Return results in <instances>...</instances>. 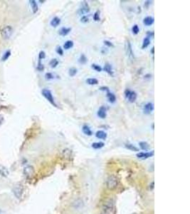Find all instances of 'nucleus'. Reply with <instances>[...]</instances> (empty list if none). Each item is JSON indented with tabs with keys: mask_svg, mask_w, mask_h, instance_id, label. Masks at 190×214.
Here are the masks:
<instances>
[{
	"mask_svg": "<svg viewBox=\"0 0 190 214\" xmlns=\"http://www.w3.org/2000/svg\"><path fill=\"white\" fill-rule=\"evenodd\" d=\"M119 184L118 178H117L116 176L115 175H110L107 178V181H106V186L109 190H115Z\"/></svg>",
	"mask_w": 190,
	"mask_h": 214,
	"instance_id": "obj_1",
	"label": "nucleus"
},
{
	"mask_svg": "<svg viewBox=\"0 0 190 214\" xmlns=\"http://www.w3.org/2000/svg\"><path fill=\"white\" fill-rule=\"evenodd\" d=\"M73 42L71 41V40H68V41H66L64 43V49H71L72 47L73 46Z\"/></svg>",
	"mask_w": 190,
	"mask_h": 214,
	"instance_id": "obj_22",
	"label": "nucleus"
},
{
	"mask_svg": "<svg viewBox=\"0 0 190 214\" xmlns=\"http://www.w3.org/2000/svg\"><path fill=\"white\" fill-rule=\"evenodd\" d=\"M90 7L86 1H82L80 2V7L78 9V14H85L90 12Z\"/></svg>",
	"mask_w": 190,
	"mask_h": 214,
	"instance_id": "obj_6",
	"label": "nucleus"
},
{
	"mask_svg": "<svg viewBox=\"0 0 190 214\" xmlns=\"http://www.w3.org/2000/svg\"><path fill=\"white\" fill-rule=\"evenodd\" d=\"M59 61H58L57 59H51V61H50L49 62V65L51 66V68H56V66H58V64H59Z\"/></svg>",
	"mask_w": 190,
	"mask_h": 214,
	"instance_id": "obj_28",
	"label": "nucleus"
},
{
	"mask_svg": "<svg viewBox=\"0 0 190 214\" xmlns=\"http://www.w3.org/2000/svg\"><path fill=\"white\" fill-rule=\"evenodd\" d=\"M96 137L99 139L105 140L107 138V134L103 131H98L96 134Z\"/></svg>",
	"mask_w": 190,
	"mask_h": 214,
	"instance_id": "obj_19",
	"label": "nucleus"
},
{
	"mask_svg": "<svg viewBox=\"0 0 190 214\" xmlns=\"http://www.w3.org/2000/svg\"><path fill=\"white\" fill-rule=\"evenodd\" d=\"M0 212H1V211H0Z\"/></svg>",
	"mask_w": 190,
	"mask_h": 214,
	"instance_id": "obj_46",
	"label": "nucleus"
},
{
	"mask_svg": "<svg viewBox=\"0 0 190 214\" xmlns=\"http://www.w3.org/2000/svg\"><path fill=\"white\" fill-rule=\"evenodd\" d=\"M97 116L100 119H104L107 116V110L104 106H101L97 111Z\"/></svg>",
	"mask_w": 190,
	"mask_h": 214,
	"instance_id": "obj_10",
	"label": "nucleus"
},
{
	"mask_svg": "<svg viewBox=\"0 0 190 214\" xmlns=\"http://www.w3.org/2000/svg\"><path fill=\"white\" fill-rule=\"evenodd\" d=\"M29 4L31 6V9H32V11H33L34 14H35V13H36L37 12H38V5H37V3L36 1H34V0H30Z\"/></svg>",
	"mask_w": 190,
	"mask_h": 214,
	"instance_id": "obj_20",
	"label": "nucleus"
},
{
	"mask_svg": "<svg viewBox=\"0 0 190 214\" xmlns=\"http://www.w3.org/2000/svg\"><path fill=\"white\" fill-rule=\"evenodd\" d=\"M154 111V104L151 102H148L144 106L143 108V113L146 115L150 114Z\"/></svg>",
	"mask_w": 190,
	"mask_h": 214,
	"instance_id": "obj_8",
	"label": "nucleus"
},
{
	"mask_svg": "<svg viewBox=\"0 0 190 214\" xmlns=\"http://www.w3.org/2000/svg\"><path fill=\"white\" fill-rule=\"evenodd\" d=\"M41 94H42L43 96L44 97V98L46 99L51 105H53V106L55 107H58L55 100H54V96H53L52 93H51V92L49 90V89H43V90L41 91Z\"/></svg>",
	"mask_w": 190,
	"mask_h": 214,
	"instance_id": "obj_2",
	"label": "nucleus"
},
{
	"mask_svg": "<svg viewBox=\"0 0 190 214\" xmlns=\"http://www.w3.org/2000/svg\"><path fill=\"white\" fill-rule=\"evenodd\" d=\"M93 19H94L96 22H98V21H100L101 18H100V12H99V11H97V12H95V14H93Z\"/></svg>",
	"mask_w": 190,
	"mask_h": 214,
	"instance_id": "obj_34",
	"label": "nucleus"
},
{
	"mask_svg": "<svg viewBox=\"0 0 190 214\" xmlns=\"http://www.w3.org/2000/svg\"><path fill=\"white\" fill-rule=\"evenodd\" d=\"M82 131H83V133L85 134V135L88 136V137H91V136L93 135V131H91V128L88 126V125L84 124L82 127Z\"/></svg>",
	"mask_w": 190,
	"mask_h": 214,
	"instance_id": "obj_14",
	"label": "nucleus"
},
{
	"mask_svg": "<svg viewBox=\"0 0 190 214\" xmlns=\"http://www.w3.org/2000/svg\"><path fill=\"white\" fill-rule=\"evenodd\" d=\"M103 69H104V71H105L106 73H107V74H108L109 75L111 76V77H113V76H114V71H113V69H112V65H111V64H108V63L105 64L104 65Z\"/></svg>",
	"mask_w": 190,
	"mask_h": 214,
	"instance_id": "obj_12",
	"label": "nucleus"
},
{
	"mask_svg": "<svg viewBox=\"0 0 190 214\" xmlns=\"http://www.w3.org/2000/svg\"><path fill=\"white\" fill-rule=\"evenodd\" d=\"M130 92H131V91H130V89H125V92H124V94H125V98H126V99H128V96H129V95H130Z\"/></svg>",
	"mask_w": 190,
	"mask_h": 214,
	"instance_id": "obj_40",
	"label": "nucleus"
},
{
	"mask_svg": "<svg viewBox=\"0 0 190 214\" xmlns=\"http://www.w3.org/2000/svg\"><path fill=\"white\" fill-rule=\"evenodd\" d=\"M71 31V28L70 27H61L59 31V34L62 37H65L70 33Z\"/></svg>",
	"mask_w": 190,
	"mask_h": 214,
	"instance_id": "obj_13",
	"label": "nucleus"
},
{
	"mask_svg": "<svg viewBox=\"0 0 190 214\" xmlns=\"http://www.w3.org/2000/svg\"><path fill=\"white\" fill-rule=\"evenodd\" d=\"M154 36V32H147V37L149 38L150 37H153Z\"/></svg>",
	"mask_w": 190,
	"mask_h": 214,
	"instance_id": "obj_42",
	"label": "nucleus"
},
{
	"mask_svg": "<svg viewBox=\"0 0 190 214\" xmlns=\"http://www.w3.org/2000/svg\"><path fill=\"white\" fill-rule=\"evenodd\" d=\"M105 146L103 142H95L92 144V148L94 149H101Z\"/></svg>",
	"mask_w": 190,
	"mask_h": 214,
	"instance_id": "obj_23",
	"label": "nucleus"
},
{
	"mask_svg": "<svg viewBox=\"0 0 190 214\" xmlns=\"http://www.w3.org/2000/svg\"><path fill=\"white\" fill-rule=\"evenodd\" d=\"M61 24V19L58 17H55L51 19L50 24L53 27H57Z\"/></svg>",
	"mask_w": 190,
	"mask_h": 214,
	"instance_id": "obj_18",
	"label": "nucleus"
},
{
	"mask_svg": "<svg viewBox=\"0 0 190 214\" xmlns=\"http://www.w3.org/2000/svg\"><path fill=\"white\" fill-rule=\"evenodd\" d=\"M106 96H107L108 101L111 103H114L115 101H116V96H115V95L113 93L110 92V91L107 92Z\"/></svg>",
	"mask_w": 190,
	"mask_h": 214,
	"instance_id": "obj_17",
	"label": "nucleus"
},
{
	"mask_svg": "<svg viewBox=\"0 0 190 214\" xmlns=\"http://www.w3.org/2000/svg\"><path fill=\"white\" fill-rule=\"evenodd\" d=\"M80 22L84 24L88 23L89 22V18L87 17V16H83L81 19H80Z\"/></svg>",
	"mask_w": 190,
	"mask_h": 214,
	"instance_id": "obj_37",
	"label": "nucleus"
},
{
	"mask_svg": "<svg viewBox=\"0 0 190 214\" xmlns=\"http://www.w3.org/2000/svg\"><path fill=\"white\" fill-rule=\"evenodd\" d=\"M3 122H4V117L3 116L0 115V126L3 124Z\"/></svg>",
	"mask_w": 190,
	"mask_h": 214,
	"instance_id": "obj_44",
	"label": "nucleus"
},
{
	"mask_svg": "<svg viewBox=\"0 0 190 214\" xmlns=\"http://www.w3.org/2000/svg\"><path fill=\"white\" fill-rule=\"evenodd\" d=\"M154 18L152 17H149V16L146 17L144 19H143V24H144L145 26H147V27L152 25V24H154Z\"/></svg>",
	"mask_w": 190,
	"mask_h": 214,
	"instance_id": "obj_15",
	"label": "nucleus"
},
{
	"mask_svg": "<svg viewBox=\"0 0 190 214\" xmlns=\"http://www.w3.org/2000/svg\"><path fill=\"white\" fill-rule=\"evenodd\" d=\"M87 61H88V59H87L86 55L84 54H82L78 59V63L80 64H86Z\"/></svg>",
	"mask_w": 190,
	"mask_h": 214,
	"instance_id": "obj_24",
	"label": "nucleus"
},
{
	"mask_svg": "<svg viewBox=\"0 0 190 214\" xmlns=\"http://www.w3.org/2000/svg\"><path fill=\"white\" fill-rule=\"evenodd\" d=\"M137 97H138V94H137L136 92L135 91H131L130 92V95L128 96V100L130 103H134V102L136 101Z\"/></svg>",
	"mask_w": 190,
	"mask_h": 214,
	"instance_id": "obj_16",
	"label": "nucleus"
},
{
	"mask_svg": "<svg viewBox=\"0 0 190 214\" xmlns=\"http://www.w3.org/2000/svg\"><path fill=\"white\" fill-rule=\"evenodd\" d=\"M11 56V51L10 50H8V51H6L5 53L3 54V56L2 58H1V59H2V61H6L8 59H9V56Z\"/></svg>",
	"mask_w": 190,
	"mask_h": 214,
	"instance_id": "obj_31",
	"label": "nucleus"
},
{
	"mask_svg": "<svg viewBox=\"0 0 190 214\" xmlns=\"http://www.w3.org/2000/svg\"><path fill=\"white\" fill-rule=\"evenodd\" d=\"M86 82L89 85H97L98 84V80L96 78H88L86 80Z\"/></svg>",
	"mask_w": 190,
	"mask_h": 214,
	"instance_id": "obj_21",
	"label": "nucleus"
},
{
	"mask_svg": "<svg viewBox=\"0 0 190 214\" xmlns=\"http://www.w3.org/2000/svg\"><path fill=\"white\" fill-rule=\"evenodd\" d=\"M78 70L75 68H71L68 70V74L71 77H73L76 75Z\"/></svg>",
	"mask_w": 190,
	"mask_h": 214,
	"instance_id": "obj_27",
	"label": "nucleus"
},
{
	"mask_svg": "<svg viewBox=\"0 0 190 214\" xmlns=\"http://www.w3.org/2000/svg\"><path fill=\"white\" fill-rule=\"evenodd\" d=\"M140 148L142 149V150H147V149L149 148V144H148L147 142L145 141L140 142Z\"/></svg>",
	"mask_w": 190,
	"mask_h": 214,
	"instance_id": "obj_29",
	"label": "nucleus"
},
{
	"mask_svg": "<svg viewBox=\"0 0 190 214\" xmlns=\"http://www.w3.org/2000/svg\"><path fill=\"white\" fill-rule=\"evenodd\" d=\"M125 54H126L127 57L128 58L130 61H133L135 59L134 52H133V48H132V45L130 44V42L128 39L125 40Z\"/></svg>",
	"mask_w": 190,
	"mask_h": 214,
	"instance_id": "obj_3",
	"label": "nucleus"
},
{
	"mask_svg": "<svg viewBox=\"0 0 190 214\" xmlns=\"http://www.w3.org/2000/svg\"><path fill=\"white\" fill-rule=\"evenodd\" d=\"M23 191H24L23 186H22V185L20 184H17L16 186H14V188H13V193H14V196L19 199L22 198V194H23Z\"/></svg>",
	"mask_w": 190,
	"mask_h": 214,
	"instance_id": "obj_7",
	"label": "nucleus"
},
{
	"mask_svg": "<svg viewBox=\"0 0 190 214\" xmlns=\"http://www.w3.org/2000/svg\"><path fill=\"white\" fill-rule=\"evenodd\" d=\"M104 44L105 45V46H107L108 47H114V45L112 43V42H110V41H108V40H105V41L103 42Z\"/></svg>",
	"mask_w": 190,
	"mask_h": 214,
	"instance_id": "obj_38",
	"label": "nucleus"
},
{
	"mask_svg": "<svg viewBox=\"0 0 190 214\" xmlns=\"http://www.w3.org/2000/svg\"><path fill=\"white\" fill-rule=\"evenodd\" d=\"M115 208H114V202L112 200H109L105 204L103 211L101 214H114Z\"/></svg>",
	"mask_w": 190,
	"mask_h": 214,
	"instance_id": "obj_4",
	"label": "nucleus"
},
{
	"mask_svg": "<svg viewBox=\"0 0 190 214\" xmlns=\"http://www.w3.org/2000/svg\"><path fill=\"white\" fill-rule=\"evenodd\" d=\"M91 68L93 69V70L98 71V72H101V71H102L103 69L101 68V66L98 65V64H93L92 65H91Z\"/></svg>",
	"mask_w": 190,
	"mask_h": 214,
	"instance_id": "obj_32",
	"label": "nucleus"
},
{
	"mask_svg": "<svg viewBox=\"0 0 190 214\" xmlns=\"http://www.w3.org/2000/svg\"><path fill=\"white\" fill-rule=\"evenodd\" d=\"M149 44H150V39H149V38H148V37H146L145 38L143 39V42H142V49H145L147 48L148 46L149 45Z\"/></svg>",
	"mask_w": 190,
	"mask_h": 214,
	"instance_id": "obj_26",
	"label": "nucleus"
},
{
	"mask_svg": "<svg viewBox=\"0 0 190 214\" xmlns=\"http://www.w3.org/2000/svg\"><path fill=\"white\" fill-rule=\"evenodd\" d=\"M125 147L126 149H128V150L132 151H139V149L135 146L133 145V144H127L125 145Z\"/></svg>",
	"mask_w": 190,
	"mask_h": 214,
	"instance_id": "obj_25",
	"label": "nucleus"
},
{
	"mask_svg": "<svg viewBox=\"0 0 190 214\" xmlns=\"http://www.w3.org/2000/svg\"><path fill=\"white\" fill-rule=\"evenodd\" d=\"M154 156V151L151 152H139L137 153V157L138 158H141V159H147L148 158L153 156Z\"/></svg>",
	"mask_w": 190,
	"mask_h": 214,
	"instance_id": "obj_9",
	"label": "nucleus"
},
{
	"mask_svg": "<svg viewBox=\"0 0 190 214\" xmlns=\"http://www.w3.org/2000/svg\"><path fill=\"white\" fill-rule=\"evenodd\" d=\"M132 32H133V34H139L140 32V29H139V27H138V25H137V24H135V25H133V27H132Z\"/></svg>",
	"mask_w": 190,
	"mask_h": 214,
	"instance_id": "obj_30",
	"label": "nucleus"
},
{
	"mask_svg": "<svg viewBox=\"0 0 190 214\" xmlns=\"http://www.w3.org/2000/svg\"><path fill=\"white\" fill-rule=\"evenodd\" d=\"M56 51L60 56H63L64 55V50H63V49L61 46H57L56 49Z\"/></svg>",
	"mask_w": 190,
	"mask_h": 214,
	"instance_id": "obj_35",
	"label": "nucleus"
},
{
	"mask_svg": "<svg viewBox=\"0 0 190 214\" xmlns=\"http://www.w3.org/2000/svg\"><path fill=\"white\" fill-rule=\"evenodd\" d=\"M37 69H38V70L40 71H43V69H44V66H43V65L42 64H41V61H39V60H38V66H37Z\"/></svg>",
	"mask_w": 190,
	"mask_h": 214,
	"instance_id": "obj_39",
	"label": "nucleus"
},
{
	"mask_svg": "<svg viewBox=\"0 0 190 214\" xmlns=\"http://www.w3.org/2000/svg\"><path fill=\"white\" fill-rule=\"evenodd\" d=\"M154 47H152V49H151V53H152V54H154Z\"/></svg>",
	"mask_w": 190,
	"mask_h": 214,
	"instance_id": "obj_45",
	"label": "nucleus"
},
{
	"mask_svg": "<svg viewBox=\"0 0 190 214\" xmlns=\"http://www.w3.org/2000/svg\"><path fill=\"white\" fill-rule=\"evenodd\" d=\"M24 173L27 177L29 178L31 177L34 175V167L31 166H26L24 169Z\"/></svg>",
	"mask_w": 190,
	"mask_h": 214,
	"instance_id": "obj_11",
	"label": "nucleus"
},
{
	"mask_svg": "<svg viewBox=\"0 0 190 214\" xmlns=\"http://www.w3.org/2000/svg\"><path fill=\"white\" fill-rule=\"evenodd\" d=\"M45 57H46V54H45V52L43 51H41L39 52V54H38V60L39 61H41V60L45 59Z\"/></svg>",
	"mask_w": 190,
	"mask_h": 214,
	"instance_id": "obj_36",
	"label": "nucleus"
},
{
	"mask_svg": "<svg viewBox=\"0 0 190 214\" xmlns=\"http://www.w3.org/2000/svg\"><path fill=\"white\" fill-rule=\"evenodd\" d=\"M13 33V29L11 26H6V27H4L1 30V37L4 39H9L11 37H12Z\"/></svg>",
	"mask_w": 190,
	"mask_h": 214,
	"instance_id": "obj_5",
	"label": "nucleus"
},
{
	"mask_svg": "<svg viewBox=\"0 0 190 214\" xmlns=\"http://www.w3.org/2000/svg\"><path fill=\"white\" fill-rule=\"evenodd\" d=\"M45 79H46V80H52V79H55V76H54L52 73L50 72L46 73V74H45Z\"/></svg>",
	"mask_w": 190,
	"mask_h": 214,
	"instance_id": "obj_33",
	"label": "nucleus"
},
{
	"mask_svg": "<svg viewBox=\"0 0 190 214\" xmlns=\"http://www.w3.org/2000/svg\"><path fill=\"white\" fill-rule=\"evenodd\" d=\"M152 2V1H146L145 3V5L146 6V7H148V6H149Z\"/></svg>",
	"mask_w": 190,
	"mask_h": 214,
	"instance_id": "obj_43",
	"label": "nucleus"
},
{
	"mask_svg": "<svg viewBox=\"0 0 190 214\" xmlns=\"http://www.w3.org/2000/svg\"><path fill=\"white\" fill-rule=\"evenodd\" d=\"M99 89L101 91H103V92H106V93H107L108 92H109V91H110V89H109L108 87H101V88H100Z\"/></svg>",
	"mask_w": 190,
	"mask_h": 214,
	"instance_id": "obj_41",
	"label": "nucleus"
}]
</instances>
